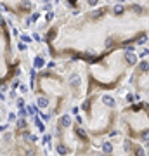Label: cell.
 Returning <instances> with one entry per match:
<instances>
[{"label":"cell","instance_id":"cell-6","mask_svg":"<svg viewBox=\"0 0 149 156\" xmlns=\"http://www.w3.org/2000/svg\"><path fill=\"white\" fill-rule=\"evenodd\" d=\"M24 109H26V114H36L38 113L36 104H28V106H24Z\"/></svg>","mask_w":149,"mask_h":156},{"label":"cell","instance_id":"cell-9","mask_svg":"<svg viewBox=\"0 0 149 156\" xmlns=\"http://www.w3.org/2000/svg\"><path fill=\"white\" fill-rule=\"evenodd\" d=\"M56 151L61 156H66V154H68V148H66L64 144H57V146H56Z\"/></svg>","mask_w":149,"mask_h":156},{"label":"cell","instance_id":"cell-37","mask_svg":"<svg viewBox=\"0 0 149 156\" xmlns=\"http://www.w3.org/2000/svg\"><path fill=\"white\" fill-rule=\"evenodd\" d=\"M12 35H14V36H17V35H19V31H17V28H14V30H12Z\"/></svg>","mask_w":149,"mask_h":156},{"label":"cell","instance_id":"cell-29","mask_svg":"<svg viewBox=\"0 0 149 156\" xmlns=\"http://www.w3.org/2000/svg\"><path fill=\"white\" fill-rule=\"evenodd\" d=\"M23 7H24V9H29V7H33V4H29V2H24V4H23Z\"/></svg>","mask_w":149,"mask_h":156},{"label":"cell","instance_id":"cell-30","mask_svg":"<svg viewBox=\"0 0 149 156\" xmlns=\"http://www.w3.org/2000/svg\"><path fill=\"white\" fill-rule=\"evenodd\" d=\"M113 45V38H107L106 40V47H111Z\"/></svg>","mask_w":149,"mask_h":156},{"label":"cell","instance_id":"cell-20","mask_svg":"<svg viewBox=\"0 0 149 156\" xmlns=\"http://www.w3.org/2000/svg\"><path fill=\"white\" fill-rule=\"evenodd\" d=\"M17 116H19V118H24V116H26V109H24V108H23V109H17Z\"/></svg>","mask_w":149,"mask_h":156},{"label":"cell","instance_id":"cell-18","mask_svg":"<svg viewBox=\"0 0 149 156\" xmlns=\"http://www.w3.org/2000/svg\"><path fill=\"white\" fill-rule=\"evenodd\" d=\"M17 49L21 50V52H24V50L28 49V45H26V43H23V42H19V43H17Z\"/></svg>","mask_w":149,"mask_h":156},{"label":"cell","instance_id":"cell-11","mask_svg":"<svg viewBox=\"0 0 149 156\" xmlns=\"http://www.w3.org/2000/svg\"><path fill=\"white\" fill-rule=\"evenodd\" d=\"M123 11H125V7H123L121 4H116V5L113 7V12H114V14H123Z\"/></svg>","mask_w":149,"mask_h":156},{"label":"cell","instance_id":"cell-14","mask_svg":"<svg viewBox=\"0 0 149 156\" xmlns=\"http://www.w3.org/2000/svg\"><path fill=\"white\" fill-rule=\"evenodd\" d=\"M76 135H80V137L87 139V132H85V130H83L82 127H78V128H76Z\"/></svg>","mask_w":149,"mask_h":156},{"label":"cell","instance_id":"cell-38","mask_svg":"<svg viewBox=\"0 0 149 156\" xmlns=\"http://www.w3.org/2000/svg\"><path fill=\"white\" fill-rule=\"evenodd\" d=\"M4 99H5V95H4V94L0 92V101H4Z\"/></svg>","mask_w":149,"mask_h":156},{"label":"cell","instance_id":"cell-35","mask_svg":"<svg viewBox=\"0 0 149 156\" xmlns=\"http://www.w3.org/2000/svg\"><path fill=\"white\" fill-rule=\"evenodd\" d=\"M29 139H31V142H35V141H38V135H31Z\"/></svg>","mask_w":149,"mask_h":156},{"label":"cell","instance_id":"cell-4","mask_svg":"<svg viewBox=\"0 0 149 156\" xmlns=\"http://www.w3.org/2000/svg\"><path fill=\"white\" fill-rule=\"evenodd\" d=\"M70 83L75 87H78L80 83H82V78H80V75H76V73H73V75H70Z\"/></svg>","mask_w":149,"mask_h":156},{"label":"cell","instance_id":"cell-34","mask_svg":"<svg viewBox=\"0 0 149 156\" xmlns=\"http://www.w3.org/2000/svg\"><path fill=\"white\" fill-rule=\"evenodd\" d=\"M0 26H5V19H4L2 16H0Z\"/></svg>","mask_w":149,"mask_h":156},{"label":"cell","instance_id":"cell-28","mask_svg":"<svg viewBox=\"0 0 149 156\" xmlns=\"http://www.w3.org/2000/svg\"><path fill=\"white\" fill-rule=\"evenodd\" d=\"M125 99H127V102H134V95H132V94H127V97H125Z\"/></svg>","mask_w":149,"mask_h":156},{"label":"cell","instance_id":"cell-12","mask_svg":"<svg viewBox=\"0 0 149 156\" xmlns=\"http://www.w3.org/2000/svg\"><path fill=\"white\" fill-rule=\"evenodd\" d=\"M16 125H17V128H24L26 127V120H24V118H17V120H16Z\"/></svg>","mask_w":149,"mask_h":156},{"label":"cell","instance_id":"cell-1","mask_svg":"<svg viewBox=\"0 0 149 156\" xmlns=\"http://www.w3.org/2000/svg\"><path fill=\"white\" fill-rule=\"evenodd\" d=\"M101 149H102V153H104V154H111L114 148H113V144H111L109 141H106V142H102V146H101Z\"/></svg>","mask_w":149,"mask_h":156},{"label":"cell","instance_id":"cell-7","mask_svg":"<svg viewBox=\"0 0 149 156\" xmlns=\"http://www.w3.org/2000/svg\"><path fill=\"white\" fill-rule=\"evenodd\" d=\"M125 59H127V63H128V64H135V63H137V56H135L134 52H127Z\"/></svg>","mask_w":149,"mask_h":156},{"label":"cell","instance_id":"cell-25","mask_svg":"<svg viewBox=\"0 0 149 156\" xmlns=\"http://www.w3.org/2000/svg\"><path fill=\"white\" fill-rule=\"evenodd\" d=\"M16 121V113H9V123Z\"/></svg>","mask_w":149,"mask_h":156},{"label":"cell","instance_id":"cell-36","mask_svg":"<svg viewBox=\"0 0 149 156\" xmlns=\"http://www.w3.org/2000/svg\"><path fill=\"white\" fill-rule=\"evenodd\" d=\"M23 137H24V139H26V141H28V139H29V137H31V135H29L28 132H24V134H23Z\"/></svg>","mask_w":149,"mask_h":156},{"label":"cell","instance_id":"cell-21","mask_svg":"<svg viewBox=\"0 0 149 156\" xmlns=\"http://www.w3.org/2000/svg\"><path fill=\"white\" fill-rule=\"evenodd\" d=\"M21 40H23V43H29V42H31V38H29L28 35H21Z\"/></svg>","mask_w":149,"mask_h":156},{"label":"cell","instance_id":"cell-8","mask_svg":"<svg viewBox=\"0 0 149 156\" xmlns=\"http://www.w3.org/2000/svg\"><path fill=\"white\" fill-rule=\"evenodd\" d=\"M47 106H49V99H47V97H38L36 108H47Z\"/></svg>","mask_w":149,"mask_h":156},{"label":"cell","instance_id":"cell-27","mask_svg":"<svg viewBox=\"0 0 149 156\" xmlns=\"http://www.w3.org/2000/svg\"><path fill=\"white\" fill-rule=\"evenodd\" d=\"M9 127H11L9 123H5V125H2V123H0V132H5V130H7Z\"/></svg>","mask_w":149,"mask_h":156},{"label":"cell","instance_id":"cell-17","mask_svg":"<svg viewBox=\"0 0 149 156\" xmlns=\"http://www.w3.org/2000/svg\"><path fill=\"white\" fill-rule=\"evenodd\" d=\"M35 75H36V70L33 68V70L29 71V82H31V87H33V78H35Z\"/></svg>","mask_w":149,"mask_h":156},{"label":"cell","instance_id":"cell-16","mask_svg":"<svg viewBox=\"0 0 149 156\" xmlns=\"http://www.w3.org/2000/svg\"><path fill=\"white\" fill-rule=\"evenodd\" d=\"M50 139H52V135H50V134H45V135L42 137V144H49Z\"/></svg>","mask_w":149,"mask_h":156},{"label":"cell","instance_id":"cell-2","mask_svg":"<svg viewBox=\"0 0 149 156\" xmlns=\"http://www.w3.org/2000/svg\"><path fill=\"white\" fill-rule=\"evenodd\" d=\"M59 125H61V127H71V116L70 114H63V116L59 118Z\"/></svg>","mask_w":149,"mask_h":156},{"label":"cell","instance_id":"cell-13","mask_svg":"<svg viewBox=\"0 0 149 156\" xmlns=\"http://www.w3.org/2000/svg\"><path fill=\"white\" fill-rule=\"evenodd\" d=\"M38 113H40V111H38ZM38 120H40V121H49V120H50V114H49V113H40Z\"/></svg>","mask_w":149,"mask_h":156},{"label":"cell","instance_id":"cell-31","mask_svg":"<svg viewBox=\"0 0 149 156\" xmlns=\"http://www.w3.org/2000/svg\"><path fill=\"white\" fill-rule=\"evenodd\" d=\"M146 56H147V49H144L141 54H139V57H146Z\"/></svg>","mask_w":149,"mask_h":156},{"label":"cell","instance_id":"cell-24","mask_svg":"<svg viewBox=\"0 0 149 156\" xmlns=\"http://www.w3.org/2000/svg\"><path fill=\"white\" fill-rule=\"evenodd\" d=\"M19 89H21V92H23V94H26V92L29 90L28 87H26V85H23V83H19Z\"/></svg>","mask_w":149,"mask_h":156},{"label":"cell","instance_id":"cell-22","mask_svg":"<svg viewBox=\"0 0 149 156\" xmlns=\"http://www.w3.org/2000/svg\"><path fill=\"white\" fill-rule=\"evenodd\" d=\"M43 11H47V12H52V4H45V5H43Z\"/></svg>","mask_w":149,"mask_h":156},{"label":"cell","instance_id":"cell-10","mask_svg":"<svg viewBox=\"0 0 149 156\" xmlns=\"http://www.w3.org/2000/svg\"><path fill=\"white\" fill-rule=\"evenodd\" d=\"M35 125H36V128H38L40 132H45V123L38 120V116H35Z\"/></svg>","mask_w":149,"mask_h":156},{"label":"cell","instance_id":"cell-26","mask_svg":"<svg viewBox=\"0 0 149 156\" xmlns=\"http://www.w3.org/2000/svg\"><path fill=\"white\" fill-rule=\"evenodd\" d=\"M17 108H19V109L24 108V99H17Z\"/></svg>","mask_w":149,"mask_h":156},{"label":"cell","instance_id":"cell-19","mask_svg":"<svg viewBox=\"0 0 149 156\" xmlns=\"http://www.w3.org/2000/svg\"><path fill=\"white\" fill-rule=\"evenodd\" d=\"M139 70H141V71H147V63H146V61H142V63L139 64Z\"/></svg>","mask_w":149,"mask_h":156},{"label":"cell","instance_id":"cell-32","mask_svg":"<svg viewBox=\"0 0 149 156\" xmlns=\"http://www.w3.org/2000/svg\"><path fill=\"white\" fill-rule=\"evenodd\" d=\"M88 5H90V7H95V5H97V0H90Z\"/></svg>","mask_w":149,"mask_h":156},{"label":"cell","instance_id":"cell-15","mask_svg":"<svg viewBox=\"0 0 149 156\" xmlns=\"http://www.w3.org/2000/svg\"><path fill=\"white\" fill-rule=\"evenodd\" d=\"M28 19H29L31 23H35V21H38V19H40V14H38V12H33V14L29 16Z\"/></svg>","mask_w":149,"mask_h":156},{"label":"cell","instance_id":"cell-3","mask_svg":"<svg viewBox=\"0 0 149 156\" xmlns=\"http://www.w3.org/2000/svg\"><path fill=\"white\" fill-rule=\"evenodd\" d=\"M102 102H104L106 106H109V108L116 106V99H113L111 95H102Z\"/></svg>","mask_w":149,"mask_h":156},{"label":"cell","instance_id":"cell-23","mask_svg":"<svg viewBox=\"0 0 149 156\" xmlns=\"http://www.w3.org/2000/svg\"><path fill=\"white\" fill-rule=\"evenodd\" d=\"M45 19H47V21H52V19H54V12H47V14H45Z\"/></svg>","mask_w":149,"mask_h":156},{"label":"cell","instance_id":"cell-5","mask_svg":"<svg viewBox=\"0 0 149 156\" xmlns=\"http://www.w3.org/2000/svg\"><path fill=\"white\" fill-rule=\"evenodd\" d=\"M33 66H35V70H36V68H43V66H45V59L40 57V56H36L35 61H33Z\"/></svg>","mask_w":149,"mask_h":156},{"label":"cell","instance_id":"cell-33","mask_svg":"<svg viewBox=\"0 0 149 156\" xmlns=\"http://www.w3.org/2000/svg\"><path fill=\"white\" fill-rule=\"evenodd\" d=\"M71 113H73V114H78V106H73V109H71Z\"/></svg>","mask_w":149,"mask_h":156}]
</instances>
